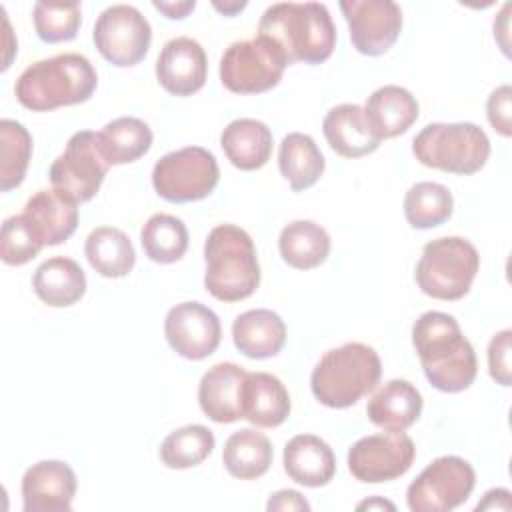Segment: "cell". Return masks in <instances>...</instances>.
<instances>
[{"label": "cell", "mask_w": 512, "mask_h": 512, "mask_svg": "<svg viewBox=\"0 0 512 512\" xmlns=\"http://www.w3.org/2000/svg\"><path fill=\"white\" fill-rule=\"evenodd\" d=\"M412 152L428 168L468 176L484 168L490 140L472 122H434L414 136Z\"/></svg>", "instance_id": "cell-6"}, {"label": "cell", "mask_w": 512, "mask_h": 512, "mask_svg": "<svg viewBox=\"0 0 512 512\" xmlns=\"http://www.w3.org/2000/svg\"><path fill=\"white\" fill-rule=\"evenodd\" d=\"M412 344L428 382L440 392L466 390L478 372L476 352L454 316L424 312L412 326Z\"/></svg>", "instance_id": "cell-1"}, {"label": "cell", "mask_w": 512, "mask_h": 512, "mask_svg": "<svg viewBox=\"0 0 512 512\" xmlns=\"http://www.w3.org/2000/svg\"><path fill=\"white\" fill-rule=\"evenodd\" d=\"M32 288L36 296L48 306H72L86 292V274L76 260L54 256L36 268Z\"/></svg>", "instance_id": "cell-27"}, {"label": "cell", "mask_w": 512, "mask_h": 512, "mask_svg": "<svg viewBox=\"0 0 512 512\" xmlns=\"http://www.w3.org/2000/svg\"><path fill=\"white\" fill-rule=\"evenodd\" d=\"M32 18L38 38L46 44H58L76 38L82 24V10L78 2H36Z\"/></svg>", "instance_id": "cell-37"}, {"label": "cell", "mask_w": 512, "mask_h": 512, "mask_svg": "<svg viewBox=\"0 0 512 512\" xmlns=\"http://www.w3.org/2000/svg\"><path fill=\"white\" fill-rule=\"evenodd\" d=\"M274 450L270 440L254 428H242L228 436L222 450V462L230 476L240 480H256L264 476L272 464Z\"/></svg>", "instance_id": "cell-29"}, {"label": "cell", "mask_w": 512, "mask_h": 512, "mask_svg": "<svg viewBox=\"0 0 512 512\" xmlns=\"http://www.w3.org/2000/svg\"><path fill=\"white\" fill-rule=\"evenodd\" d=\"M382 376L378 352L362 342H346L324 352L310 376L314 398L328 408H348L370 394Z\"/></svg>", "instance_id": "cell-5"}, {"label": "cell", "mask_w": 512, "mask_h": 512, "mask_svg": "<svg viewBox=\"0 0 512 512\" xmlns=\"http://www.w3.org/2000/svg\"><path fill=\"white\" fill-rule=\"evenodd\" d=\"M214 8L216 10H220L222 14H226V16H234L236 12H240L242 8H246V2H224V4H218V2H214Z\"/></svg>", "instance_id": "cell-44"}, {"label": "cell", "mask_w": 512, "mask_h": 512, "mask_svg": "<svg viewBox=\"0 0 512 512\" xmlns=\"http://www.w3.org/2000/svg\"><path fill=\"white\" fill-rule=\"evenodd\" d=\"M92 40L104 60L126 68L136 66L148 54L152 28L138 8L130 4H114L98 16Z\"/></svg>", "instance_id": "cell-12"}, {"label": "cell", "mask_w": 512, "mask_h": 512, "mask_svg": "<svg viewBox=\"0 0 512 512\" xmlns=\"http://www.w3.org/2000/svg\"><path fill=\"white\" fill-rule=\"evenodd\" d=\"M418 100L410 90L388 84L374 90L364 106L366 120L376 138H394L404 134L418 120Z\"/></svg>", "instance_id": "cell-23"}, {"label": "cell", "mask_w": 512, "mask_h": 512, "mask_svg": "<svg viewBox=\"0 0 512 512\" xmlns=\"http://www.w3.org/2000/svg\"><path fill=\"white\" fill-rule=\"evenodd\" d=\"M286 474L308 488L326 486L336 474V458L332 448L314 434H298L284 446Z\"/></svg>", "instance_id": "cell-22"}, {"label": "cell", "mask_w": 512, "mask_h": 512, "mask_svg": "<svg viewBox=\"0 0 512 512\" xmlns=\"http://www.w3.org/2000/svg\"><path fill=\"white\" fill-rule=\"evenodd\" d=\"M240 406L242 418L260 428L280 426L292 408L286 386L268 372H246Z\"/></svg>", "instance_id": "cell-19"}, {"label": "cell", "mask_w": 512, "mask_h": 512, "mask_svg": "<svg viewBox=\"0 0 512 512\" xmlns=\"http://www.w3.org/2000/svg\"><path fill=\"white\" fill-rule=\"evenodd\" d=\"M278 248L288 266L296 270H312L328 258L330 236L312 220H294L282 228Z\"/></svg>", "instance_id": "cell-30"}, {"label": "cell", "mask_w": 512, "mask_h": 512, "mask_svg": "<svg viewBox=\"0 0 512 512\" xmlns=\"http://www.w3.org/2000/svg\"><path fill=\"white\" fill-rule=\"evenodd\" d=\"M100 148L110 166L128 164L142 158L152 146L150 126L134 116H120L108 122L100 132Z\"/></svg>", "instance_id": "cell-32"}, {"label": "cell", "mask_w": 512, "mask_h": 512, "mask_svg": "<svg viewBox=\"0 0 512 512\" xmlns=\"http://www.w3.org/2000/svg\"><path fill=\"white\" fill-rule=\"evenodd\" d=\"M22 214L30 220L44 246L66 242L78 228V202L56 188L38 190L30 196Z\"/></svg>", "instance_id": "cell-20"}, {"label": "cell", "mask_w": 512, "mask_h": 512, "mask_svg": "<svg viewBox=\"0 0 512 512\" xmlns=\"http://www.w3.org/2000/svg\"><path fill=\"white\" fill-rule=\"evenodd\" d=\"M96 86L98 74L92 62L78 52H64L24 68L14 84V94L24 108L50 112L90 100Z\"/></svg>", "instance_id": "cell-3"}, {"label": "cell", "mask_w": 512, "mask_h": 512, "mask_svg": "<svg viewBox=\"0 0 512 512\" xmlns=\"http://www.w3.org/2000/svg\"><path fill=\"white\" fill-rule=\"evenodd\" d=\"M214 434L202 424H188L170 432L160 446L164 466L184 470L202 464L214 450Z\"/></svg>", "instance_id": "cell-36"}, {"label": "cell", "mask_w": 512, "mask_h": 512, "mask_svg": "<svg viewBox=\"0 0 512 512\" xmlns=\"http://www.w3.org/2000/svg\"><path fill=\"white\" fill-rule=\"evenodd\" d=\"M324 166V156L312 136L290 132L282 138L278 150V168L294 192L314 186L320 180Z\"/></svg>", "instance_id": "cell-28"}, {"label": "cell", "mask_w": 512, "mask_h": 512, "mask_svg": "<svg viewBox=\"0 0 512 512\" xmlns=\"http://www.w3.org/2000/svg\"><path fill=\"white\" fill-rule=\"evenodd\" d=\"M510 112H512V88L510 84H502L496 90H492V94L488 96L486 114L492 128L506 138L512 134Z\"/></svg>", "instance_id": "cell-40"}, {"label": "cell", "mask_w": 512, "mask_h": 512, "mask_svg": "<svg viewBox=\"0 0 512 512\" xmlns=\"http://www.w3.org/2000/svg\"><path fill=\"white\" fill-rule=\"evenodd\" d=\"M246 370L234 362L214 364L200 380L198 386V404L202 412L218 422L230 424L242 418V384Z\"/></svg>", "instance_id": "cell-18"}, {"label": "cell", "mask_w": 512, "mask_h": 512, "mask_svg": "<svg viewBox=\"0 0 512 512\" xmlns=\"http://www.w3.org/2000/svg\"><path fill=\"white\" fill-rule=\"evenodd\" d=\"M144 254L158 264L178 262L188 248V228L172 214H152L140 232Z\"/></svg>", "instance_id": "cell-33"}, {"label": "cell", "mask_w": 512, "mask_h": 512, "mask_svg": "<svg viewBox=\"0 0 512 512\" xmlns=\"http://www.w3.org/2000/svg\"><path fill=\"white\" fill-rule=\"evenodd\" d=\"M416 456L412 438L404 432H378L360 438L348 450L350 474L366 484L388 482L404 476Z\"/></svg>", "instance_id": "cell-13"}, {"label": "cell", "mask_w": 512, "mask_h": 512, "mask_svg": "<svg viewBox=\"0 0 512 512\" xmlns=\"http://www.w3.org/2000/svg\"><path fill=\"white\" fill-rule=\"evenodd\" d=\"M32 156V136L16 120H0V190L18 188L26 176Z\"/></svg>", "instance_id": "cell-35"}, {"label": "cell", "mask_w": 512, "mask_h": 512, "mask_svg": "<svg viewBox=\"0 0 512 512\" xmlns=\"http://www.w3.org/2000/svg\"><path fill=\"white\" fill-rule=\"evenodd\" d=\"M272 132L256 118L232 120L220 134V146L238 170H258L272 156Z\"/></svg>", "instance_id": "cell-26"}, {"label": "cell", "mask_w": 512, "mask_h": 512, "mask_svg": "<svg viewBox=\"0 0 512 512\" xmlns=\"http://www.w3.org/2000/svg\"><path fill=\"white\" fill-rule=\"evenodd\" d=\"M208 58L200 42L188 36L164 44L156 60V78L172 96H192L206 84Z\"/></svg>", "instance_id": "cell-17"}, {"label": "cell", "mask_w": 512, "mask_h": 512, "mask_svg": "<svg viewBox=\"0 0 512 512\" xmlns=\"http://www.w3.org/2000/svg\"><path fill=\"white\" fill-rule=\"evenodd\" d=\"M232 340L234 346L248 358H272L284 348L286 324L268 308L246 310L236 316L232 324Z\"/></svg>", "instance_id": "cell-25"}, {"label": "cell", "mask_w": 512, "mask_h": 512, "mask_svg": "<svg viewBox=\"0 0 512 512\" xmlns=\"http://www.w3.org/2000/svg\"><path fill=\"white\" fill-rule=\"evenodd\" d=\"M258 34L278 44L288 60L304 64L326 62L336 46V26L320 2H278L264 10Z\"/></svg>", "instance_id": "cell-2"}, {"label": "cell", "mask_w": 512, "mask_h": 512, "mask_svg": "<svg viewBox=\"0 0 512 512\" xmlns=\"http://www.w3.org/2000/svg\"><path fill=\"white\" fill-rule=\"evenodd\" d=\"M340 10L348 22L350 42L360 54L388 52L402 32V10L392 0H344Z\"/></svg>", "instance_id": "cell-14"}, {"label": "cell", "mask_w": 512, "mask_h": 512, "mask_svg": "<svg viewBox=\"0 0 512 512\" xmlns=\"http://www.w3.org/2000/svg\"><path fill=\"white\" fill-rule=\"evenodd\" d=\"M510 492L506 488H492L484 494V500L478 502L476 510H510Z\"/></svg>", "instance_id": "cell-42"}, {"label": "cell", "mask_w": 512, "mask_h": 512, "mask_svg": "<svg viewBox=\"0 0 512 512\" xmlns=\"http://www.w3.org/2000/svg\"><path fill=\"white\" fill-rule=\"evenodd\" d=\"M422 394L408 380H388L368 400L366 414L382 430L404 432L422 414Z\"/></svg>", "instance_id": "cell-24"}, {"label": "cell", "mask_w": 512, "mask_h": 512, "mask_svg": "<svg viewBox=\"0 0 512 512\" xmlns=\"http://www.w3.org/2000/svg\"><path fill=\"white\" fill-rule=\"evenodd\" d=\"M358 510H364V508H368V510H372V508H388V510H394V504L392 502H388V500H380V498H372V500H366V502H360L358 506H356Z\"/></svg>", "instance_id": "cell-45"}, {"label": "cell", "mask_w": 512, "mask_h": 512, "mask_svg": "<svg viewBox=\"0 0 512 512\" xmlns=\"http://www.w3.org/2000/svg\"><path fill=\"white\" fill-rule=\"evenodd\" d=\"M322 132L330 148L344 158H362L380 146L372 132L364 108L358 104H338L322 120Z\"/></svg>", "instance_id": "cell-21"}, {"label": "cell", "mask_w": 512, "mask_h": 512, "mask_svg": "<svg viewBox=\"0 0 512 512\" xmlns=\"http://www.w3.org/2000/svg\"><path fill=\"white\" fill-rule=\"evenodd\" d=\"M266 508L272 510H310L308 500L296 490H278L270 496Z\"/></svg>", "instance_id": "cell-41"}, {"label": "cell", "mask_w": 512, "mask_h": 512, "mask_svg": "<svg viewBox=\"0 0 512 512\" xmlns=\"http://www.w3.org/2000/svg\"><path fill=\"white\" fill-rule=\"evenodd\" d=\"M98 132L80 130L70 136L64 152L50 166V184L74 202L92 200L108 172Z\"/></svg>", "instance_id": "cell-10"}, {"label": "cell", "mask_w": 512, "mask_h": 512, "mask_svg": "<svg viewBox=\"0 0 512 512\" xmlns=\"http://www.w3.org/2000/svg\"><path fill=\"white\" fill-rule=\"evenodd\" d=\"M474 484L470 462L460 456H440L410 482L406 502L412 512H450L468 500Z\"/></svg>", "instance_id": "cell-11"}, {"label": "cell", "mask_w": 512, "mask_h": 512, "mask_svg": "<svg viewBox=\"0 0 512 512\" xmlns=\"http://www.w3.org/2000/svg\"><path fill=\"white\" fill-rule=\"evenodd\" d=\"M204 286L220 302L252 296L260 284V264L250 234L234 224L210 230L204 242Z\"/></svg>", "instance_id": "cell-4"}, {"label": "cell", "mask_w": 512, "mask_h": 512, "mask_svg": "<svg viewBox=\"0 0 512 512\" xmlns=\"http://www.w3.org/2000/svg\"><path fill=\"white\" fill-rule=\"evenodd\" d=\"M452 192L438 182H416L404 196V216L412 228L428 230L452 216Z\"/></svg>", "instance_id": "cell-34"}, {"label": "cell", "mask_w": 512, "mask_h": 512, "mask_svg": "<svg viewBox=\"0 0 512 512\" xmlns=\"http://www.w3.org/2000/svg\"><path fill=\"white\" fill-rule=\"evenodd\" d=\"M90 266L104 278H122L136 264V252L130 238L112 226L94 228L84 244Z\"/></svg>", "instance_id": "cell-31"}, {"label": "cell", "mask_w": 512, "mask_h": 512, "mask_svg": "<svg viewBox=\"0 0 512 512\" xmlns=\"http://www.w3.org/2000/svg\"><path fill=\"white\" fill-rule=\"evenodd\" d=\"M42 248V238L24 214L4 220L0 232V258L4 264L22 266L36 258Z\"/></svg>", "instance_id": "cell-38"}, {"label": "cell", "mask_w": 512, "mask_h": 512, "mask_svg": "<svg viewBox=\"0 0 512 512\" xmlns=\"http://www.w3.org/2000/svg\"><path fill=\"white\" fill-rule=\"evenodd\" d=\"M480 256L472 242L460 236H442L422 248L416 264L418 288L436 300H460L468 294Z\"/></svg>", "instance_id": "cell-7"}, {"label": "cell", "mask_w": 512, "mask_h": 512, "mask_svg": "<svg viewBox=\"0 0 512 512\" xmlns=\"http://www.w3.org/2000/svg\"><path fill=\"white\" fill-rule=\"evenodd\" d=\"M76 474L60 460H40L22 476L24 512H68L76 494Z\"/></svg>", "instance_id": "cell-16"}, {"label": "cell", "mask_w": 512, "mask_h": 512, "mask_svg": "<svg viewBox=\"0 0 512 512\" xmlns=\"http://www.w3.org/2000/svg\"><path fill=\"white\" fill-rule=\"evenodd\" d=\"M164 334L170 348L186 360H204L216 352L222 326L214 310L202 302H182L168 310Z\"/></svg>", "instance_id": "cell-15"}, {"label": "cell", "mask_w": 512, "mask_h": 512, "mask_svg": "<svg viewBox=\"0 0 512 512\" xmlns=\"http://www.w3.org/2000/svg\"><path fill=\"white\" fill-rule=\"evenodd\" d=\"M510 350H512V332L508 328L492 336L488 344V370H490V376L500 386L512 384Z\"/></svg>", "instance_id": "cell-39"}, {"label": "cell", "mask_w": 512, "mask_h": 512, "mask_svg": "<svg viewBox=\"0 0 512 512\" xmlns=\"http://www.w3.org/2000/svg\"><path fill=\"white\" fill-rule=\"evenodd\" d=\"M220 180L214 154L202 146H186L164 154L152 168L156 194L174 204L210 196Z\"/></svg>", "instance_id": "cell-9"}, {"label": "cell", "mask_w": 512, "mask_h": 512, "mask_svg": "<svg viewBox=\"0 0 512 512\" xmlns=\"http://www.w3.org/2000/svg\"><path fill=\"white\" fill-rule=\"evenodd\" d=\"M286 66L282 48L256 34L226 48L220 60V82L234 94H262L278 86Z\"/></svg>", "instance_id": "cell-8"}, {"label": "cell", "mask_w": 512, "mask_h": 512, "mask_svg": "<svg viewBox=\"0 0 512 512\" xmlns=\"http://www.w3.org/2000/svg\"><path fill=\"white\" fill-rule=\"evenodd\" d=\"M152 4L156 10H160L170 20H182L196 8L194 0H186V2H158L156 0Z\"/></svg>", "instance_id": "cell-43"}]
</instances>
